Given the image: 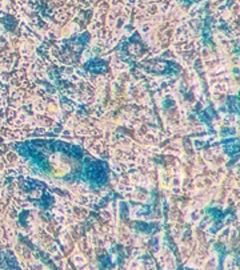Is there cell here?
<instances>
[{
	"mask_svg": "<svg viewBox=\"0 0 240 270\" xmlns=\"http://www.w3.org/2000/svg\"><path fill=\"white\" fill-rule=\"evenodd\" d=\"M83 178L95 186H102L107 182V165L96 160H87L83 168Z\"/></svg>",
	"mask_w": 240,
	"mask_h": 270,
	"instance_id": "1",
	"label": "cell"
},
{
	"mask_svg": "<svg viewBox=\"0 0 240 270\" xmlns=\"http://www.w3.org/2000/svg\"><path fill=\"white\" fill-rule=\"evenodd\" d=\"M16 149H18V152L20 155H23L27 159L32 160L33 163L36 164L37 167L40 168L43 170L48 169L47 161H45V157L41 155L37 149H32V145L30 143H27V144H18L16 145Z\"/></svg>",
	"mask_w": 240,
	"mask_h": 270,
	"instance_id": "2",
	"label": "cell"
},
{
	"mask_svg": "<svg viewBox=\"0 0 240 270\" xmlns=\"http://www.w3.org/2000/svg\"><path fill=\"white\" fill-rule=\"evenodd\" d=\"M87 70L91 71V72H95V74H100L103 71L107 70V65L102 60H92L87 64Z\"/></svg>",
	"mask_w": 240,
	"mask_h": 270,
	"instance_id": "3",
	"label": "cell"
},
{
	"mask_svg": "<svg viewBox=\"0 0 240 270\" xmlns=\"http://www.w3.org/2000/svg\"><path fill=\"white\" fill-rule=\"evenodd\" d=\"M224 148L225 151H227V153H229V155H235V153L239 152V143H237V140H229V141H225L224 143Z\"/></svg>",
	"mask_w": 240,
	"mask_h": 270,
	"instance_id": "4",
	"label": "cell"
}]
</instances>
